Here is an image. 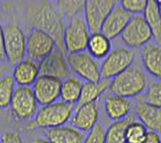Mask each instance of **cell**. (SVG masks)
Listing matches in <instances>:
<instances>
[{
	"label": "cell",
	"instance_id": "9c48e42d",
	"mask_svg": "<svg viewBox=\"0 0 161 143\" xmlns=\"http://www.w3.org/2000/svg\"><path fill=\"white\" fill-rule=\"evenodd\" d=\"M115 4V0H86L84 18L91 34L101 32L104 21Z\"/></svg>",
	"mask_w": 161,
	"mask_h": 143
},
{
	"label": "cell",
	"instance_id": "e0dca14e",
	"mask_svg": "<svg viewBox=\"0 0 161 143\" xmlns=\"http://www.w3.org/2000/svg\"><path fill=\"white\" fill-rule=\"evenodd\" d=\"M45 137L51 143H84L85 132L75 126L62 125L45 129Z\"/></svg>",
	"mask_w": 161,
	"mask_h": 143
},
{
	"label": "cell",
	"instance_id": "f1b7e54d",
	"mask_svg": "<svg viewBox=\"0 0 161 143\" xmlns=\"http://www.w3.org/2000/svg\"><path fill=\"white\" fill-rule=\"evenodd\" d=\"M144 102L161 108V80L154 82L149 86L144 94Z\"/></svg>",
	"mask_w": 161,
	"mask_h": 143
},
{
	"label": "cell",
	"instance_id": "7a4b0ae2",
	"mask_svg": "<svg viewBox=\"0 0 161 143\" xmlns=\"http://www.w3.org/2000/svg\"><path fill=\"white\" fill-rule=\"evenodd\" d=\"M73 110L75 105L64 102L62 100L41 106L37 114L28 123L27 129L43 128L46 129L62 126L72 117Z\"/></svg>",
	"mask_w": 161,
	"mask_h": 143
},
{
	"label": "cell",
	"instance_id": "4fadbf2b",
	"mask_svg": "<svg viewBox=\"0 0 161 143\" xmlns=\"http://www.w3.org/2000/svg\"><path fill=\"white\" fill-rule=\"evenodd\" d=\"M61 87H62V80L53 76L39 75L31 89L34 91L38 103L45 106L57 102L58 98H60Z\"/></svg>",
	"mask_w": 161,
	"mask_h": 143
},
{
	"label": "cell",
	"instance_id": "ac0fdd59",
	"mask_svg": "<svg viewBox=\"0 0 161 143\" xmlns=\"http://www.w3.org/2000/svg\"><path fill=\"white\" fill-rule=\"evenodd\" d=\"M135 113L139 121L151 131L159 132L161 134V108L151 105L147 102H138L135 107Z\"/></svg>",
	"mask_w": 161,
	"mask_h": 143
},
{
	"label": "cell",
	"instance_id": "8992f818",
	"mask_svg": "<svg viewBox=\"0 0 161 143\" xmlns=\"http://www.w3.org/2000/svg\"><path fill=\"white\" fill-rule=\"evenodd\" d=\"M135 58L136 51L133 48L118 46L112 49L101 64V79H113L131 67Z\"/></svg>",
	"mask_w": 161,
	"mask_h": 143
},
{
	"label": "cell",
	"instance_id": "f546056e",
	"mask_svg": "<svg viewBox=\"0 0 161 143\" xmlns=\"http://www.w3.org/2000/svg\"><path fill=\"white\" fill-rule=\"evenodd\" d=\"M106 129L101 123H96L90 131L87 133L84 143H105Z\"/></svg>",
	"mask_w": 161,
	"mask_h": 143
},
{
	"label": "cell",
	"instance_id": "8d00e7d4",
	"mask_svg": "<svg viewBox=\"0 0 161 143\" xmlns=\"http://www.w3.org/2000/svg\"><path fill=\"white\" fill-rule=\"evenodd\" d=\"M158 2V6H159V12H160V16H161V0H159V1H157Z\"/></svg>",
	"mask_w": 161,
	"mask_h": 143
},
{
	"label": "cell",
	"instance_id": "5bb4252c",
	"mask_svg": "<svg viewBox=\"0 0 161 143\" xmlns=\"http://www.w3.org/2000/svg\"><path fill=\"white\" fill-rule=\"evenodd\" d=\"M132 16L133 15L125 11L120 5V3L116 1V4L114 5L110 14L107 16L106 20L104 21L101 32L108 39L113 40L121 35Z\"/></svg>",
	"mask_w": 161,
	"mask_h": 143
},
{
	"label": "cell",
	"instance_id": "8fae6325",
	"mask_svg": "<svg viewBox=\"0 0 161 143\" xmlns=\"http://www.w3.org/2000/svg\"><path fill=\"white\" fill-rule=\"evenodd\" d=\"M38 65H39L40 75H47L59 80H66L70 77V74H71L66 54L58 47H54L53 50L42 58Z\"/></svg>",
	"mask_w": 161,
	"mask_h": 143
},
{
	"label": "cell",
	"instance_id": "83f0119b",
	"mask_svg": "<svg viewBox=\"0 0 161 143\" xmlns=\"http://www.w3.org/2000/svg\"><path fill=\"white\" fill-rule=\"evenodd\" d=\"M84 0H61L57 2V8L62 17L69 16L71 18L73 16L80 15V12L84 11Z\"/></svg>",
	"mask_w": 161,
	"mask_h": 143
},
{
	"label": "cell",
	"instance_id": "ffe728a7",
	"mask_svg": "<svg viewBox=\"0 0 161 143\" xmlns=\"http://www.w3.org/2000/svg\"><path fill=\"white\" fill-rule=\"evenodd\" d=\"M141 54L146 70L161 80V45L150 42L141 48Z\"/></svg>",
	"mask_w": 161,
	"mask_h": 143
},
{
	"label": "cell",
	"instance_id": "7402d4cb",
	"mask_svg": "<svg viewBox=\"0 0 161 143\" xmlns=\"http://www.w3.org/2000/svg\"><path fill=\"white\" fill-rule=\"evenodd\" d=\"M142 15L153 32L155 43L161 45V16L158 2L156 0H149Z\"/></svg>",
	"mask_w": 161,
	"mask_h": 143
},
{
	"label": "cell",
	"instance_id": "cb8c5ba5",
	"mask_svg": "<svg viewBox=\"0 0 161 143\" xmlns=\"http://www.w3.org/2000/svg\"><path fill=\"white\" fill-rule=\"evenodd\" d=\"M134 120V115L130 114L124 119L112 122L106 129L105 143H125V129Z\"/></svg>",
	"mask_w": 161,
	"mask_h": 143
},
{
	"label": "cell",
	"instance_id": "603a6c76",
	"mask_svg": "<svg viewBox=\"0 0 161 143\" xmlns=\"http://www.w3.org/2000/svg\"><path fill=\"white\" fill-rule=\"evenodd\" d=\"M111 50H112V46H111L110 39H108L102 32L91 34L89 38L88 46H87V51L95 60L105 58L110 53Z\"/></svg>",
	"mask_w": 161,
	"mask_h": 143
},
{
	"label": "cell",
	"instance_id": "d4e9b609",
	"mask_svg": "<svg viewBox=\"0 0 161 143\" xmlns=\"http://www.w3.org/2000/svg\"><path fill=\"white\" fill-rule=\"evenodd\" d=\"M83 82L76 77H68L62 82L60 98L62 102L75 105L78 102L82 91Z\"/></svg>",
	"mask_w": 161,
	"mask_h": 143
},
{
	"label": "cell",
	"instance_id": "277c9868",
	"mask_svg": "<svg viewBox=\"0 0 161 143\" xmlns=\"http://www.w3.org/2000/svg\"><path fill=\"white\" fill-rule=\"evenodd\" d=\"M4 49L6 61L9 65H16L24 60L26 53V37L23 29L15 21L3 26Z\"/></svg>",
	"mask_w": 161,
	"mask_h": 143
},
{
	"label": "cell",
	"instance_id": "3957f363",
	"mask_svg": "<svg viewBox=\"0 0 161 143\" xmlns=\"http://www.w3.org/2000/svg\"><path fill=\"white\" fill-rule=\"evenodd\" d=\"M147 76L140 68L132 65L111 79L110 91L114 95L130 98L143 92L147 88Z\"/></svg>",
	"mask_w": 161,
	"mask_h": 143
},
{
	"label": "cell",
	"instance_id": "9a60e30c",
	"mask_svg": "<svg viewBox=\"0 0 161 143\" xmlns=\"http://www.w3.org/2000/svg\"><path fill=\"white\" fill-rule=\"evenodd\" d=\"M75 114L71 117L75 128L82 132H89L98 120V106L96 102H89L75 109Z\"/></svg>",
	"mask_w": 161,
	"mask_h": 143
},
{
	"label": "cell",
	"instance_id": "52a82bcc",
	"mask_svg": "<svg viewBox=\"0 0 161 143\" xmlns=\"http://www.w3.org/2000/svg\"><path fill=\"white\" fill-rule=\"evenodd\" d=\"M122 42L129 48L143 47L150 43L153 32L142 14L133 15L120 35Z\"/></svg>",
	"mask_w": 161,
	"mask_h": 143
},
{
	"label": "cell",
	"instance_id": "d6986e66",
	"mask_svg": "<svg viewBox=\"0 0 161 143\" xmlns=\"http://www.w3.org/2000/svg\"><path fill=\"white\" fill-rule=\"evenodd\" d=\"M111 79H101L98 80H85L83 83L80 98L75 103V109L89 102H96L103 93L110 88Z\"/></svg>",
	"mask_w": 161,
	"mask_h": 143
},
{
	"label": "cell",
	"instance_id": "ba28073f",
	"mask_svg": "<svg viewBox=\"0 0 161 143\" xmlns=\"http://www.w3.org/2000/svg\"><path fill=\"white\" fill-rule=\"evenodd\" d=\"M9 108L14 117L26 120L34 118L40 107L31 87L18 86L15 88Z\"/></svg>",
	"mask_w": 161,
	"mask_h": 143
},
{
	"label": "cell",
	"instance_id": "7c38bea8",
	"mask_svg": "<svg viewBox=\"0 0 161 143\" xmlns=\"http://www.w3.org/2000/svg\"><path fill=\"white\" fill-rule=\"evenodd\" d=\"M57 47L56 41L49 34L40 29H33L26 37V53L28 58L40 62Z\"/></svg>",
	"mask_w": 161,
	"mask_h": 143
},
{
	"label": "cell",
	"instance_id": "4316f807",
	"mask_svg": "<svg viewBox=\"0 0 161 143\" xmlns=\"http://www.w3.org/2000/svg\"><path fill=\"white\" fill-rule=\"evenodd\" d=\"M147 129L140 121H132L125 129V143H141L147 135Z\"/></svg>",
	"mask_w": 161,
	"mask_h": 143
},
{
	"label": "cell",
	"instance_id": "2e32d148",
	"mask_svg": "<svg viewBox=\"0 0 161 143\" xmlns=\"http://www.w3.org/2000/svg\"><path fill=\"white\" fill-rule=\"evenodd\" d=\"M12 75L18 86L31 87L40 75L39 65L31 58H24L15 65Z\"/></svg>",
	"mask_w": 161,
	"mask_h": 143
},
{
	"label": "cell",
	"instance_id": "e575fe53",
	"mask_svg": "<svg viewBox=\"0 0 161 143\" xmlns=\"http://www.w3.org/2000/svg\"><path fill=\"white\" fill-rule=\"evenodd\" d=\"M31 143H51L46 137H36L33 139Z\"/></svg>",
	"mask_w": 161,
	"mask_h": 143
},
{
	"label": "cell",
	"instance_id": "1f68e13d",
	"mask_svg": "<svg viewBox=\"0 0 161 143\" xmlns=\"http://www.w3.org/2000/svg\"><path fill=\"white\" fill-rule=\"evenodd\" d=\"M0 143H24L20 133L17 131H6L0 136Z\"/></svg>",
	"mask_w": 161,
	"mask_h": 143
},
{
	"label": "cell",
	"instance_id": "30bf717a",
	"mask_svg": "<svg viewBox=\"0 0 161 143\" xmlns=\"http://www.w3.org/2000/svg\"><path fill=\"white\" fill-rule=\"evenodd\" d=\"M70 68L85 80H101V66L87 50L68 53L66 56Z\"/></svg>",
	"mask_w": 161,
	"mask_h": 143
},
{
	"label": "cell",
	"instance_id": "6da1fadb",
	"mask_svg": "<svg viewBox=\"0 0 161 143\" xmlns=\"http://www.w3.org/2000/svg\"><path fill=\"white\" fill-rule=\"evenodd\" d=\"M22 21L26 30L40 29L49 34L56 41L57 47L66 54L63 40L65 31L64 20L53 2L44 0L26 2Z\"/></svg>",
	"mask_w": 161,
	"mask_h": 143
},
{
	"label": "cell",
	"instance_id": "5b68a950",
	"mask_svg": "<svg viewBox=\"0 0 161 143\" xmlns=\"http://www.w3.org/2000/svg\"><path fill=\"white\" fill-rule=\"evenodd\" d=\"M91 36L85 18L80 15L73 16L69 19L64 31V46L66 52H79L87 50L89 38Z\"/></svg>",
	"mask_w": 161,
	"mask_h": 143
},
{
	"label": "cell",
	"instance_id": "484cf974",
	"mask_svg": "<svg viewBox=\"0 0 161 143\" xmlns=\"http://www.w3.org/2000/svg\"><path fill=\"white\" fill-rule=\"evenodd\" d=\"M15 91V80L12 74L0 76V109H4L11 105Z\"/></svg>",
	"mask_w": 161,
	"mask_h": 143
},
{
	"label": "cell",
	"instance_id": "44dd1931",
	"mask_svg": "<svg viewBox=\"0 0 161 143\" xmlns=\"http://www.w3.org/2000/svg\"><path fill=\"white\" fill-rule=\"evenodd\" d=\"M131 102L127 97L119 95H111L106 96L105 98V111L106 114L113 121L124 119L130 115L131 111Z\"/></svg>",
	"mask_w": 161,
	"mask_h": 143
},
{
	"label": "cell",
	"instance_id": "4dcf8cb0",
	"mask_svg": "<svg viewBox=\"0 0 161 143\" xmlns=\"http://www.w3.org/2000/svg\"><path fill=\"white\" fill-rule=\"evenodd\" d=\"M120 5L131 15H138L144 12L147 6V0H122Z\"/></svg>",
	"mask_w": 161,
	"mask_h": 143
},
{
	"label": "cell",
	"instance_id": "d590c367",
	"mask_svg": "<svg viewBox=\"0 0 161 143\" xmlns=\"http://www.w3.org/2000/svg\"><path fill=\"white\" fill-rule=\"evenodd\" d=\"M6 70H8V66L4 65L3 63H0V76L5 75L4 73L6 72Z\"/></svg>",
	"mask_w": 161,
	"mask_h": 143
},
{
	"label": "cell",
	"instance_id": "d6a6232c",
	"mask_svg": "<svg viewBox=\"0 0 161 143\" xmlns=\"http://www.w3.org/2000/svg\"><path fill=\"white\" fill-rule=\"evenodd\" d=\"M141 143H161V134L159 132L147 129L146 137Z\"/></svg>",
	"mask_w": 161,
	"mask_h": 143
},
{
	"label": "cell",
	"instance_id": "836d02e7",
	"mask_svg": "<svg viewBox=\"0 0 161 143\" xmlns=\"http://www.w3.org/2000/svg\"><path fill=\"white\" fill-rule=\"evenodd\" d=\"M6 60L5 49H4V35H3V27L0 24V63Z\"/></svg>",
	"mask_w": 161,
	"mask_h": 143
}]
</instances>
